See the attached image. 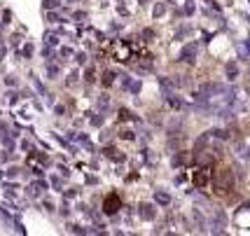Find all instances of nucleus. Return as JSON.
I'll return each instance as SVG.
<instances>
[{"label": "nucleus", "mask_w": 250, "mask_h": 236, "mask_svg": "<svg viewBox=\"0 0 250 236\" xmlns=\"http://www.w3.org/2000/svg\"><path fill=\"white\" fill-rule=\"evenodd\" d=\"M210 183H213V187L218 190V194L222 196H227V194L234 192V187H236V183H234V173L229 171V169H218V171H213V175H210Z\"/></svg>", "instance_id": "1"}, {"label": "nucleus", "mask_w": 250, "mask_h": 236, "mask_svg": "<svg viewBox=\"0 0 250 236\" xmlns=\"http://www.w3.org/2000/svg\"><path fill=\"white\" fill-rule=\"evenodd\" d=\"M117 206H120V201H117V196H112V199H105V211H108V213H115V211H117Z\"/></svg>", "instance_id": "2"}]
</instances>
